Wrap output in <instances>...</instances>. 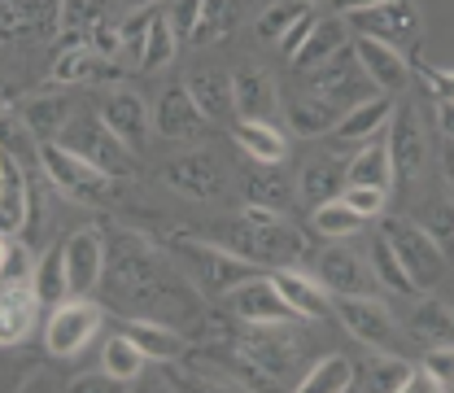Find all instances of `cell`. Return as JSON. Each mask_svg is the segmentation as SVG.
Wrapping results in <instances>:
<instances>
[{
  "label": "cell",
  "mask_w": 454,
  "mask_h": 393,
  "mask_svg": "<svg viewBox=\"0 0 454 393\" xmlns=\"http://www.w3.org/2000/svg\"><path fill=\"white\" fill-rule=\"evenodd\" d=\"M415 363L397 358V354H376L367 363V389H385V393H406V381H411Z\"/></svg>",
  "instance_id": "43"
},
{
  "label": "cell",
  "mask_w": 454,
  "mask_h": 393,
  "mask_svg": "<svg viewBox=\"0 0 454 393\" xmlns=\"http://www.w3.org/2000/svg\"><path fill=\"white\" fill-rule=\"evenodd\" d=\"M288 118H293V131H301V136H328L340 122V110L333 101L306 92V97H293L288 101Z\"/></svg>",
  "instance_id": "36"
},
{
  "label": "cell",
  "mask_w": 454,
  "mask_h": 393,
  "mask_svg": "<svg viewBox=\"0 0 454 393\" xmlns=\"http://www.w3.org/2000/svg\"><path fill=\"white\" fill-rule=\"evenodd\" d=\"M35 267H40V258H35L18 236H9V240L0 245V280L4 284H31L35 280Z\"/></svg>",
  "instance_id": "44"
},
{
  "label": "cell",
  "mask_w": 454,
  "mask_h": 393,
  "mask_svg": "<svg viewBox=\"0 0 454 393\" xmlns=\"http://www.w3.org/2000/svg\"><path fill=\"white\" fill-rule=\"evenodd\" d=\"M153 22H158V9H153V4H140L127 22H118V31H122V49H136V61H140V53H145V40H149Z\"/></svg>",
  "instance_id": "48"
},
{
  "label": "cell",
  "mask_w": 454,
  "mask_h": 393,
  "mask_svg": "<svg viewBox=\"0 0 454 393\" xmlns=\"http://www.w3.org/2000/svg\"><path fill=\"white\" fill-rule=\"evenodd\" d=\"M170 254L184 263L188 280L197 284L201 293H210V297H227L231 288H240L245 280L262 276V267L249 263V258H240L236 249L210 245V240H192V236H175Z\"/></svg>",
  "instance_id": "3"
},
{
  "label": "cell",
  "mask_w": 454,
  "mask_h": 393,
  "mask_svg": "<svg viewBox=\"0 0 454 393\" xmlns=\"http://www.w3.org/2000/svg\"><path fill=\"white\" fill-rule=\"evenodd\" d=\"M372 271H376L380 288H389V293H397V297H415V293H419V284L411 280V271L402 267V258H397V249L389 245L385 232L372 240Z\"/></svg>",
  "instance_id": "35"
},
{
  "label": "cell",
  "mask_w": 454,
  "mask_h": 393,
  "mask_svg": "<svg viewBox=\"0 0 454 393\" xmlns=\"http://www.w3.org/2000/svg\"><path fill=\"white\" fill-rule=\"evenodd\" d=\"M201 9H206V0H170V27H175V35H192L197 31V22H201Z\"/></svg>",
  "instance_id": "50"
},
{
  "label": "cell",
  "mask_w": 454,
  "mask_h": 393,
  "mask_svg": "<svg viewBox=\"0 0 454 393\" xmlns=\"http://www.w3.org/2000/svg\"><path fill=\"white\" fill-rule=\"evenodd\" d=\"M140 4H158V0H140Z\"/></svg>",
  "instance_id": "61"
},
{
  "label": "cell",
  "mask_w": 454,
  "mask_h": 393,
  "mask_svg": "<svg viewBox=\"0 0 454 393\" xmlns=\"http://www.w3.org/2000/svg\"><path fill=\"white\" fill-rule=\"evenodd\" d=\"M376 4H385V0H333V9H337L340 18H354V13H363V9H376Z\"/></svg>",
  "instance_id": "58"
},
{
  "label": "cell",
  "mask_w": 454,
  "mask_h": 393,
  "mask_svg": "<svg viewBox=\"0 0 454 393\" xmlns=\"http://www.w3.org/2000/svg\"><path fill=\"white\" fill-rule=\"evenodd\" d=\"M424 367L442 381V389H454V341L450 345H433V350L424 354Z\"/></svg>",
  "instance_id": "51"
},
{
  "label": "cell",
  "mask_w": 454,
  "mask_h": 393,
  "mask_svg": "<svg viewBox=\"0 0 454 393\" xmlns=\"http://www.w3.org/2000/svg\"><path fill=\"white\" fill-rule=\"evenodd\" d=\"M122 333L136 341L149 358H162V363L179 358V354L188 350V341L179 337L170 324H162V319H127V324H122Z\"/></svg>",
  "instance_id": "32"
},
{
  "label": "cell",
  "mask_w": 454,
  "mask_h": 393,
  "mask_svg": "<svg viewBox=\"0 0 454 393\" xmlns=\"http://www.w3.org/2000/svg\"><path fill=\"white\" fill-rule=\"evenodd\" d=\"M162 175H167V184L175 193H184V197H192V201H215V197H223V188H227L223 162H219L215 153H206V149L179 153L175 162H167Z\"/></svg>",
  "instance_id": "14"
},
{
  "label": "cell",
  "mask_w": 454,
  "mask_h": 393,
  "mask_svg": "<svg viewBox=\"0 0 454 393\" xmlns=\"http://www.w3.org/2000/svg\"><path fill=\"white\" fill-rule=\"evenodd\" d=\"M206 122H210V118L201 114V106L192 101L188 88H167L162 101L153 106V127H158L167 140H192V136L206 131Z\"/></svg>",
  "instance_id": "22"
},
{
  "label": "cell",
  "mask_w": 454,
  "mask_h": 393,
  "mask_svg": "<svg viewBox=\"0 0 454 393\" xmlns=\"http://www.w3.org/2000/svg\"><path fill=\"white\" fill-rule=\"evenodd\" d=\"M97 114L110 122V131L122 140V145H131V149H140L145 145V136H149V127H153V114L145 106V97H136L131 88H114L101 97V106Z\"/></svg>",
  "instance_id": "18"
},
{
  "label": "cell",
  "mask_w": 454,
  "mask_h": 393,
  "mask_svg": "<svg viewBox=\"0 0 454 393\" xmlns=\"http://www.w3.org/2000/svg\"><path fill=\"white\" fill-rule=\"evenodd\" d=\"M380 232L389 236V245L397 249V258H402V267L411 271V280L419 284V288H433V284L446 276V263H450V254L424 232V224H415V219H402V215H389Z\"/></svg>",
  "instance_id": "5"
},
{
  "label": "cell",
  "mask_w": 454,
  "mask_h": 393,
  "mask_svg": "<svg viewBox=\"0 0 454 393\" xmlns=\"http://www.w3.org/2000/svg\"><path fill=\"white\" fill-rule=\"evenodd\" d=\"M297 393H349L354 389V363L345 358V354H328V358H319L306 376H301V385H293Z\"/></svg>",
  "instance_id": "37"
},
{
  "label": "cell",
  "mask_w": 454,
  "mask_h": 393,
  "mask_svg": "<svg viewBox=\"0 0 454 393\" xmlns=\"http://www.w3.org/2000/svg\"><path fill=\"white\" fill-rule=\"evenodd\" d=\"M442 167H446V179L454 184V140H446V145H442Z\"/></svg>",
  "instance_id": "60"
},
{
  "label": "cell",
  "mask_w": 454,
  "mask_h": 393,
  "mask_svg": "<svg viewBox=\"0 0 454 393\" xmlns=\"http://www.w3.org/2000/svg\"><path fill=\"white\" fill-rule=\"evenodd\" d=\"M301 13H310L306 0H276V4L258 18V35H262L267 44H280L284 35H288V27H293Z\"/></svg>",
  "instance_id": "45"
},
{
  "label": "cell",
  "mask_w": 454,
  "mask_h": 393,
  "mask_svg": "<svg viewBox=\"0 0 454 393\" xmlns=\"http://www.w3.org/2000/svg\"><path fill=\"white\" fill-rule=\"evenodd\" d=\"M184 88L192 92V101L201 106V114H206L210 122H223V118L236 114V101H231V75H223V70H197Z\"/></svg>",
  "instance_id": "31"
},
{
  "label": "cell",
  "mask_w": 454,
  "mask_h": 393,
  "mask_svg": "<svg viewBox=\"0 0 454 393\" xmlns=\"http://www.w3.org/2000/svg\"><path fill=\"white\" fill-rule=\"evenodd\" d=\"M106 276H110L114 297L131 310L145 315H175V310H192V293L167 271V263L158 258V249L140 236V232H114L110 236V258H106Z\"/></svg>",
  "instance_id": "1"
},
{
  "label": "cell",
  "mask_w": 454,
  "mask_h": 393,
  "mask_svg": "<svg viewBox=\"0 0 454 393\" xmlns=\"http://www.w3.org/2000/svg\"><path fill=\"white\" fill-rule=\"evenodd\" d=\"M419 224H424V232L450 254L454 249V197H433V201L419 210Z\"/></svg>",
  "instance_id": "46"
},
{
  "label": "cell",
  "mask_w": 454,
  "mask_h": 393,
  "mask_svg": "<svg viewBox=\"0 0 454 393\" xmlns=\"http://www.w3.org/2000/svg\"><path fill=\"white\" fill-rule=\"evenodd\" d=\"M106 18V0H61V18H57V31L66 44H74L79 35H88L97 22Z\"/></svg>",
  "instance_id": "42"
},
{
  "label": "cell",
  "mask_w": 454,
  "mask_h": 393,
  "mask_svg": "<svg viewBox=\"0 0 454 393\" xmlns=\"http://www.w3.org/2000/svg\"><path fill=\"white\" fill-rule=\"evenodd\" d=\"M345 201L358 210V215H367V219H376L380 210H385V201H389V188H372V184H349L345 188Z\"/></svg>",
  "instance_id": "49"
},
{
  "label": "cell",
  "mask_w": 454,
  "mask_h": 393,
  "mask_svg": "<svg viewBox=\"0 0 454 393\" xmlns=\"http://www.w3.org/2000/svg\"><path fill=\"white\" fill-rule=\"evenodd\" d=\"M333 310L340 315L345 333L358 337L363 345H376V350H394L397 345L394 310H389L385 302H376L372 293H363V297H337Z\"/></svg>",
  "instance_id": "11"
},
{
  "label": "cell",
  "mask_w": 454,
  "mask_h": 393,
  "mask_svg": "<svg viewBox=\"0 0 454 393\" xmlns=\"http://www.w3.org/2000/svg\"><path fill=\"white\" fill-rule=\"evenodd\" d=\"M450 310H454V306H450Z\"/></svg>",
  "instance_id": "62"
},
{
  "label": "cell",
  "mask_w": 454,
  "mask_h": 393,
  "mask_svg": "<svg viewBox=\"0 0 454 393\" xmlns=\"http://www.w3.org/2000/svg\"><path fill=\"white\" fill-rule=\"evenodd\" d=\"M406 333L419 341L424 350H433V345H450L454 341V310L446 306V302H437V297H424V302L411 306V315H406Z\"/></svg>",
  "instance_id": "29"
},
{
  "label": "cell",
  "mask_w": 454,
  "mask_h": 393,
  "mask_svg": "<svg viewBox=\"0 0 454 393\" xmlns=\"http://www.w3.org/2000/svg\"><path fill=\"white\" fill-rule=\"evenodd\" d=\"M31 219V175L22 170L18 153H0V232L18 236Z\"/></svg>",
  "instance_id": "19"
},
{
  "label": "cell",
  "mask_w": 454,
  "mask_h": 393,
  "mask_svg": "<svg viewBox=\"0 0 454 393\" xmlns=\"http://www.w3.org/2000/svg\"><path fill=\"white\" fill-rule=\"evenodd\" d=\"M223 240L240 258H249L258 267H276V271L297 267L306 258V236L280 210H267V206H245V215L223 227Z\"/></svg>",
  "instance_id": "2"
},
{
  "label": "cell",
  "mask_w": 454,
  "mask_h": 393,
  "mask_svg": "<svg viewBox=\"0 0 454 393\" xmlns=\"http://www.w3.org/2000/svg\"><path fill=\"white\" fill-rule=\"evenodd\" d=\"M27 22H31V0H4V9H0V27H4V35H22Z\"/></svg>",
  "instance_id": "53"
},
{
  "label": "cell",
  "mask_w": 454,
  "mask_h": 393,
  "mask_svg": "<svg viewBox=\"0 0 454 393\" xmlns=\"http://www.w3.org/2000/svg\"><path fill=\"white\" fill-rule=\"evenodd\" d=\"M437 127L446 140H454V101H437Z\"/></svg>",
  "instance_id": "59"
},
{
  "label": "cell",
  "mask_w": 454,
  "mask_h": 393,
  "mask_svg": "<svg viewBox=\"0 0 454 393\" xmlns=\"http://www.w3.org/2000/svg\"><path fill=\"white\" fill-rule=\"evenodd\" d=\"M240 350H245V358H249L267 381H276V376H284V372L297 363L301 337L284 333V324H249V337L240 341Z\"/></svg>",
  "instance_id": "16"
},
{
  "label": "cell",
  "mask_w": 454,
  "mask_h": 393,
  "mask_svg": "<svg viewBox=\"0 0 454 393\" xmlns=\"http://www.w3.org/2000/svg\"><path fill=\"white\" fill-rule=\"evenodd\" d=\"M88 49H97L101 57H110V61H114V57L122 53V31H118L114 22H106V18H101V22L88 31Z\"/></svg>",
  "instance_id": "52"
},
{
  "label": "cell",
  "mask_w": 454,
  "mask_h": 393,
  "mask_svg": "<svg viewBox=\"0 0 454 393\" xmlns=\"http://www.w3.org/2000/svg\"><path fill=\"white\" fill-rule=\"evenodd\" d=\"M227 310L240 319V324H293L297 310L284 302V293L276 288L271 276H254L240 288L227 293Z\"/></svg>",
  "instance_id": "13"
},
{
  "label": "cell",
  "mask_w": 454,
  "mask_h": 393,
  "mask_svg": "<svg viewBox=\"0 0 454 393\" xmlns=\"http://www.w3.org/2000/svg\"><path fill=\"white\" fill-rule=\"evenodd\" d=\"M406 393H442V381H437V376L419 363V367L411 372V381H406Z\"/></svg>",
  "instance_id": "56"
},
{
  "label": "cell",
  "mask_w": 454,
  "mask_h": 393,
  "mask_svg": "<svg viewBox=\"0 0 454 393\" xmlns=\"http://www.w3.org/2000/svg\"><path fill=\"white\" fill-rule=\"evenodd\" d=\"M271 280L284 293V302L297 310V319H324L333 310L328 288L319 284V276H301L297 267H280V271H271Z\"/></svg>",
  "instance_id": "23"
},
{
  "label": "cell",
  "mask_w": 454,
  "mask_h": 393,
  "mask_svg": "<svg viewBox=\"0 0 454 393\" xmlns=\"http://www.w3.org/2000/svg\"><path fill=\"white\" fill-rule=\"evenodd\" d=\"M340 49H349V31H345V22L337 18H315V27H310V35H306V44L297 49V53L288 57L297 70H319L324 61H333Z\"/></svg>",
  "instance_id": "24"
},
{
  "label": "cell",
  "mask_w": 454,
  "mask_h": 393,
  "mask_svg": "<svg viewBox=\"0 0 454 393\" xmlns=\"http://www.w3.org/2000/svg\"><path fill=\"white\" fill-rule=\"evenodd\" d=\"M40 162H44V175L53 179L66 197H74V201H92V206H97V201L110 197V175L101 167H92L88 158L70 153V149L57 145V140H49V145L40 149Z\"/></svg>",
  "instance_id": "8"
},
{
  "label": "cell",
  "mask_w": 454,
  "mask_h": 393,
  "mask_svg": "<svg viewBox=\"0 0 454 393\" xmlns=\"http://www.w3.org/2000/svg\"><path fill=\"white\" fill-rule=\"evenodd\" d=\"M40 306L44 302L35 297L31 284H4V293H0V341L4 345H18V341L27 337V328H31V319H35Z\"/></svg>",
  "instance_id": "28"
},
{
  "label": "cell",
  "mask_w": 454,
  "mask_h": 393,
  "mask_svg": "<svg viewBox=\"0 0 454 393\" xmlns=\"http://www.w3.org/2000/svg\"><path fill=\"white\" fill-rule=\"evenodd\" d=\"M354 22V35H372L380 44H389L397 53H411L424 35V18H419V4L415 0H385L376 9H363L349 18Z\"/></svg>",
  "instance_id": "6"
},
{
  "label": "cell",
  "mask_w": 454,
  "mask_h": 393,
  "mask_svg": "<svg viewBox=\"0 0 454 393\" xmlns=\"http://www.w3.org/2000/svg\"><path fill=\"white\" fill-rule=\"evenodd\" d=\"M319 284L337 297H363V293H376V271L354 258L349 249H324L319 254Z\"/></svg>",
  "instance_id": "20"
},
{
  "label": "cell",
  "mask_w": 454,
  "mask_h": 393,
  "mask_svg": "<svg viewBox=\"0 0 454 393\" xmlns=\"http://www.w3.org/2000/svg\"><path fill=\"white\" fill-rule=\"evenodd\" d=\"M106 258L110 245L97 227H79L66 240V267H70V297H92L106 284Z\"/></svg>",
  "instance_id": "12"
},
{
  "label": "cell",
  "mask_w": 454,
  "mask_h": 393,
  "mask_svg": "<svg viewBox=\"0 0 454 393\" xmlns=\"http://www.w3.org/2000/svg\"><path fill=\"white\" fill-rule=\"evenodd\" d=\"M345 167H337V153L333 158H310L301 175H297V197L315 210V206H324V201H337L345 197Z\"/></svg>",
  "instance_id": "27"
},
{
  "label": "cell",
  "mask_w": 454,
  "mask_h": 393,
  "mask_svg": "<svg viewBox=\"0 0 454 393\" xmlns=\"http://www.w3.org/2000/svg\"><path fill=\"white\" fill-rule=\"evenodd\" d=\"M231 140L245 149V158L254 162H284L288 158V140L276 131V122H236L231 127Z\"/></svg>",
  "instance_id": "33"
},
{
  "label": "cell",
  "mask_w": 454,
  "mask_h": 393,
  "mask_svg": "<svg viewBox=\"0 0 454 393\" xmlns=\"http://www.w3.org/2000/svg\"><path fill=\"white\" fill-rule=\"evenodd\" d=\"M122 70L114 66L110 57H101L97 49H66V53L53 61V70H49V79L53 83H114Z\"/></svg>",
  "instance_id": "25"
},
{
  "label": "cell",
  "mask_w": 454,
  "mask_h": 393,
  "mask_svg": "<svg viewBox=\"0 0 454 393\" xmlns=\"http://www.w3.org/2000/svg\"><path fill=\"white\" fill-rule=\"evenodd\" d=\"M240 188H245V201H249V206L288 210V201H293V188H288V179H284L280 162H254V158H249V167L240 175Z\"/></svg>",
  "instance_id": "26"
},
{
  "label": "cell",
  "mask_w": 454,
  "mask_h": 393,
  "mask_svg": "<svg viewBox=\"0 0 454 393\" xmlns=\"http://www.w3.org/2000/svg\"><path fill=\"white\" fill-rule=\"evenodd\" d=\"M354 53H358L363 75H367L380 92H402V88L411 83L406 53H397V49L380 44V40H372V35H354Z\"/></svg>",
  "instance_id": "21"
},
{
  "label": "cell",
  "mask_w": 454,
  "mask_h": 393,
  "mask_svg": "<svg viewBox=\"0 0 454 393\" xmlns=\"http://www.w3.org/2000/svg\"><path fill=\"white\" fill-rule=\"evenodd\" d=\"M231 101H236V118H245V122H271L280 114L276 79L258 66H245L231 75Z\"/></svg>",
  "instance_id": "17"
},
{
  "label": "cell",
  "mask_w": 454,
  "mask_h": 393,
  "mask_svg": "<svg viewBox=\"0 0 454 393\" xmlns=\"http://www.w3.org/2000/svg\"><path fill=\"white\" fill-rule=\"evenodd\" d=\"M306 88H310L315 97L333 101L340 114H349L354 106L372 101V88H376V83H372V79L363 75V66H358V53H354V44H349V49H340L333 61H324L319 70H310Z\"/></svg>",
  "instance_id": "7"
},
{
  "label": "cell",
  "mask_w": 454,
  "mask_h": 393,
  "mask_svg": "<svg viewBox=\"0 0 454 393\" xmlns=\"http://www.w3.org/2000/svg\"><path fill=\"white\" fill-rule=\"evenodd\" d=\"M74 114L70 106L61 101V97H31L27 106H22V122H27V131H35V136H61V127L70 122Z\"/></svg>",
  "instance_id": "41"
},
{
  "label": "cell",
  "mask_w": 454,
  "mask_h": 393,
  "mask_svg": "<svg viewBox=\"0 0 454 393\" xmlns=\"http://www.w3.org/2000/svg\"><path fill=\"white\" fill-rule=\"evenodd\" d=\"M97 328H101V306L92 297H70V302L53 306L49 328H44V345L57 358H70L97 337Z\"/></svg>",
  "instance_id": "9"
},
{
  "label": "cell",
  "mask_w": 454,
  "mask_h": 393,
  "mask_svg": "<svg viewBox=\"0 0 454 393\" xmlns=\"http://www.w3.org/2000/svg\"><path fill=\"white\" fill-rule=\"evenodd\" d=\"M57 145H66L70 153L88 158L92 167H101L106 175H127V170H131V145H122V140L114 136L110 122H106L101 114H74V118L61 127Z\"/></svg>",
  "instance_id": "4"
},
{
  "label": "cell",
  "mask_w": 454,
  "mask_h": 393,
  "mask_svg": "<svg viewBox=\"0 0 454 393\" xmlns=\"http://www.w3.org/2000/svg\"><path fill=\"white\" fill-rule=\"evenodd\" d=\"M310 219H315V232H319V236H328V240H345V236L363 232V224H367V215H358L345 197L315 206V215H310Z\"/></svg>",
  "instance_id": "40"
},
{
  "label": "cell",
  "mask_w": 454,
  "mask_h": 393,
  "mask_svg": "<svg viewBox=\"0 0 454 393\" xmlns=\"http://www.w3.org/2000/svg\"><path fill=\"white\" fill-rule=\"evenodd\" d=\"M310 27H315V13H301L293 27H288V35L280 40V49H284V57H293L301 44H306V35H310Z\"/></svg>",
  "instance_id": "55"
},
{
  "label": "cell",
  "mask_w": 454,
  "mask_h": 393,
  "mask_svg": "<svg viewBox=\"0 0 454 393\" xmlns=\"http://www.w3.org/2000/svg\"><path fill=\"white\" fill-rule=\"evenodd\" d=\"M170 57H175V27H170L167 13H158V22L145 40V53H140V70H162Z\"/></svg>",
  "instance_id": "47"
},
{
  "label": "cell",
  "mask_w": 454,
  "mask_h": 393,
  "mask_svg": "<svg viewBox=\"0 0 454 393\" xmlns=\"http://www.w3.org/2000/svg\"><path fill=\"white\" fill-rule=\"evenodd\" d=\"M419 75H424V83L433 88L437 101H454V70H446V66H419Z\"/></svg>",
  "instance_id": "54"
},
{
  "label": "cell",
  "mask_w": 454,
  "mask_h": 393,
  "mask_svg": "<svg viewBox=\"0 0 454 393\" xmlns=\"http://www.w3.org/2000/svg\"><path fill=\"white\" fill-rule=\"evenodd\" d=\"M31 288H35V297H40L44 306H61V302H70V267H66V245H53V249L40 258Z\"/></svg>",
  "instance_id": "34"
},
{
  "label": "cell",
  "mask_w": 454,
  "mask_h": 393,
  "mask_svg": "<svg viewBox=\"0 0 454 393\" xmlns=\"http://www.w3.org/2000/svg\"><path fill=\"white\" fill-rule=\"evenodd\" d=\"M389 118H394V106H389V97H372V101H363V106H354L349 114H340V122L324 136L328 140V153H358L367 140H376L385 127H389Z\"/></svg>",
  "instance_id": "15"
},
{
  "label": "cell",
  "mask_w": 454,
  "mask_h": 393,
  "mask_svg": "<svg viewBox=\"0 0 454 393\" xmlns=\"http://www.w3.org/2000/svg\"><path fill=\"white\" fill-rule=\"evenodd\" d=\"M74 389L101 393V389H118V381H114L110 372H92V376H79V381H74Z\"/></svg>",
  "instance_id": "57"
},
{
  "label": "cell",
  "mask_w": 454,
  "mask_h": 393,
  "mask_svg": "<svg viewBox=\"0 0 454 393\" xmlns=\"http://www.w3.org/2000/svg\"><path fill=\"white\" fill-rule=\"evenodd\" d=\"M345 179L349 184H372V188H389L394 184V158H389V140H367L358 153H349L345 162ZM345 184V188H349Z\"/></svg>",
  "instance_id": "30"
},
{
  "label": "cell",
  "mask_w": 454,
  "mask_h": 393,
  "mask_svg": "<svg viewBox=\"0 0 454 393\" xmlns=\"http://www.w3.org/2000/svg\"><path fill=\"white\" fill-rule=\"evenodd\" d=\"M240 22V0H206L197 31L188 35L192 44H219L231 35V27Z\"/></svg>",
  "instance_id": "39"
},
{
  "label": "cell",
  "mask_w": 454,
  "mask_h": 393,
  "mask_svg": "<svg viewBox=\"0 0 454 393\" xmlns=\"http://www.w3.org/2000/svg\"><path fill=\"white\" fill-rule=\"evenodd\" d=\"M389 158H394V175L397 179H419L428 167V127L419 110L411 101L394 106L389 118Z\"/></svg>",
  "instance_id": "10"
},
{
  "label": "cell",
  "mask_w": 454,
  "mask_h": 393,
  "mask_svg": "<svg viewBox=\"0 0 454 393\" xmlns=\"http://www.w3.org/2000/svg\"><path fill=\"white\" fill-rule=\"evenodd\" d=\"M145 363H149V354H145V350H140L136 341L127 337V333H122V337H110V341H106V354H101V367L110 372L114 381H118V385H127V381H136V376L145 372Z\"/></svg>",
  "instance_id": "38"
}]
</instances>
